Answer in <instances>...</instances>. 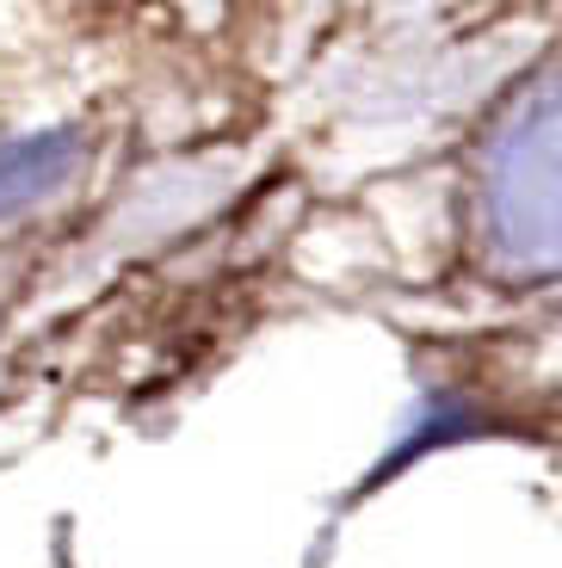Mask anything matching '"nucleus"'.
<instances>
[{
  "instance_id": "nucleus-1",
  "label": "nucleus",
  "mask_w": 562,
  "mask_h": 568,
  "mask_svg": "<svg viewBox=\"0 0 562 568\" xmlns=\"http://www.w3.org/2000/svg\"><path fill=\"white\" fill-rule=\"evenodd\" d=\"M74 168H81V136L69 124L0 142V216H19L31 204H43Z\"/></svg>"
}]
</instances>
